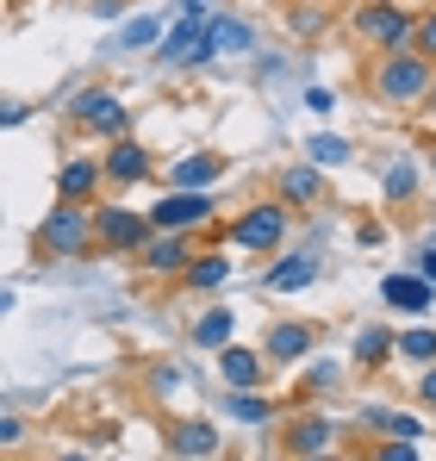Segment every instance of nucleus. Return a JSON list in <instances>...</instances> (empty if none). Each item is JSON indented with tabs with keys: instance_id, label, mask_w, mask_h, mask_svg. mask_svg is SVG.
Instances as JSON below:
<instances>
[{
	"instance_id": "c9c22d12",
	"label": "nucleus",
	"mask_w": 436,
	"mask_h": 461,
	"mask_svg": "<svg viewBox=\"0 0 436 461\" xmlns=\"http://www.w3.org/2000/svg\"><path fill=\"white\" fill-rule=\"evenodd\" d=\"M431 168H436V156H431Z\"/></svg>"
},
{
	"instance_id": "dca6fc26",
	"label": "nucleus",
	"mask_w": 436,
	"mask_h": 461,
	"mask_svg": "<svg viewBox=\"0 0 436 461\" xmlns=\"http://www.w3.org/2000/svg\"><path fill=\"white\" fill-rule=\"evenodd\" d=\"M312 275H318V262H312V256H287V262H275L268 287H275V294H293V287H305Z\"/></svg>"
},
{
	"instance_id": "b1692460",
	"label": "nucleus",
	"mask_w": 436,
	"mask_h": 461,
	"mask_svg": "<svg viewBox=\"0 0 436 461\" xmlns=\"http://www.w3.org/2000/svg\"><path fill=\"white\" fill-rule=\"evenodd\" d=\"M224 275H231V262H224V256H200V262L187 268V281H194V287H218Z\"/></svg>"
},
{
	"instance_id": "7c9ffc66",
	"label": "nucleus",
	"mask_w": 436,
	"mask_h": 461,
	"mask_svg": "<svg viewBox=\"0 0 436 461\" xmlns=\"http://www.w3.org/2000/svg\"><path fill=\"white\" fill-rule=\"evenodd\" d=\"M424 281H431V287H436V249H431V256H424Z\"/></svg>"
},
{
	"instance_id": "393cba45",
	"label": "nucleus",
	"mask_w": 436,
	"mask_h": 461,
	"mask_svg": "<svg viewBox=\"0 0 436 461\" xmlns=\"http://www.w3.org/2000/svg\"><path fill=\"white\" fill-rule=\"evenodd\" d=\"M399 356H412V362H436V330H405V337H399Z\"/></svg>"
},
{
	"instance_id": "f704fd0d",
	"label": "nucleus",
	"mask_w": 436,
	"mask_h": 461,
	"mask_svg": "<svg viewBox=\"0 0 436 461\" xmlns=\"http://www.w3.org/2000/svg\"><path fill=\"white\" fill-rule=\"evenodd\" d=\"M63 461H87V456H63Z\"/></svg>"
},
{
	"instance_id": "f257e3e1",
	"label": "nucleus",
	"mask_w": 436,
	"mask_h": 461,
	"mask_svg": "<svg viewBox=\"0 0 436 461\" xmlns=\"http://www.w3.org/2000/svg\"><path fill=\"white\" fill-rule=\"evenodd\" d=\"M94 243H100V225H94L81 206H69V200L38 225V249H50V256H87Z\"/></svg>"
},
{
	"instance_id": "9d476101",
	"label": "nucleus",
	"mask_w": 436,
	"mask_h": 461,
	"mask_svg": "<svg viewBox=\"0 0 436 461\" xmlns=\"http://www.w3.org/2000/svg\"><path fill=\"white\" fill-rule=\"evenodd\" d=\"M100 175H106V168H100L94 156H75V162H63V175H57V194H63L69 206H81V200L100 187Z\"/></svg>"
},
{
	"instance_id": "412c9836",
	"label": "nucleus",
	"mask_w": 436,
	"mask_h": 461,
	"mask_svg": "<svg viewBox=\"0 0 436 461\" xmlns=\"http://www.w3.org/2000/svg\"><path fill=\"white\" fill-rule=\"evenodd\" d=\"M224 411H231L237 424H262V418H268V399H256L250 386H237V393L224 399Z\"/></svg>"
},
{
	"instance_id": "2eb2a0df",
	"label": "nucleus",
	"mask_w": 436,
	"mask_h": 461,
	"mask_svg": "<svg viewBox=\"0 0 436 461\" xmlns=\"http://www.w3.org/2000/svg\"><path fill=\"white\" fill-rule=\"evenodd\" d=\"M281 194H287L293 206H318V200H324V181H318L312 168H287V175H281Z\"/></svg>"
},
{
	"instance_id": "4468645a",
	"label": "nucleus",
	"mask_w": 436,
	"mask_h": 461,
	"mask_svg": "<svg viewBox=\"0 0 436 461\" xmlns=\"http://www.w3.org/2000/svg\"><path fill=\"white\" fill-rule=\"evenodd\" d=\"M144 262L156 275H175V268H194V249H187V237H156Z\"/></svg>"
},
{
	"instance_id": "f8f14e48",
	"label": "nucleus",
	"mask_w": 436,
	"mask_h": 461,
	"mask_svg": "<svg viewBox=\"0 0 436 461\" xmlns=\"http://www.w3.org/2000/svg\"><path fill=\"white\" fill-rule=\"evenodd\" d=\"M312 343H318V330H312V324H275V330H268L275 362H305V356H312Z\"/></svg>"
},
{
	"instance_id": "4be33fe9",
	"label": "nucleus",
	"mask_w": 436,
	"mask_h": 461,
	"mask_svg": "<svg viewBox=\"0 0 436 461\" xmlns=\"http://www.w3.org/2000/svg\"><path fill=\"white\" fill-rule=\"evenodd\" d=\"M175 449H181V456H213L218 449L213 424H181V430H175Z\"/></svg>"
},
{
	"instance_id": "aec40b11",
	"label": "nucleus",
	"mask_w": 436,
	"mask_h": 461,
	"mask_svg": "<svg viewBox=\"0 0 436 461\" xmlns=\"http://www.w3.org/2000/svg\"><path fill=\"white\" fill-rule=\"evenodd\" d=\"M218 368H224V381H231V386H256V375H262V362H256L250 349H224Z\"/></svg>"
},
{
	"instance_id": "6ab92c4d",
	"label": "nucleus",
	"mask_w": 436,
	"mask_h": 461,
	"mask_svg": "<svg viewBox=\"0 0 436 461\" xmlns=\"http://www.w3.org/2000/svg\"><path fill=\"white\" fill-rule=\"evenodd\" d=\"M218 168H224L218 156H181L175 162V181L181 187H206V181H218Z\"/></svg>"
},
{
	"instance_id": "39448f33",
	"label": "nucleus",
	"mask_w": 436,
	"mask_h": 461,
	"mask_svg": "<svg viewBox=\"0 0 436 461\" xmlns=\"http://www.w3.org/2000/svg\"><path fill=\"white\" fill-rule=\"evenodd\" d=\"M94 225H100V249H150V225L125 206H106Z\"/></svg>"
},
{
	"instance_id": "6e6552de",
	"label": "nucleus",
	"mask_w": 436,
	"mask_h": 461,
	"mask_svg": "<svg viewBox=\"0 0 436 461\" xmlns=\"http://www.w3.org/2000/svg\"><path fill=\"white\" fill-rule=\"evenodd\" d=\"M200 57H213V44H206V25H200V13H187L168 38H162V63H200Z\"/></svg>"
},
{
	"instance_id": "ddd939ff",
	"label": "nucleus",
	"mask_w": 436,
	"mask_h": 461,
	"mask_svg": "<svg viewBox=\"0 0 436 461\" xmlns=\"http://www.w3.org/2000/svg\"><path fill=\"white\" fill-rule=\"evenodd\" d=\"M106 175H113V181H125V187H132V181H144V175H150V150H138L132 138H119V144L106 150Z\"/></svg>"
},
{
	"instance_id": "c85d7f7f",
	"label": "nucleus",
	"mask_w": 436,
	"mask_h": 461,
	"mask_svg": "<svg viewBox=\"0 0 436 461\" xmlns=\"http://www.w3.org/2000/svg\"><path fill=\"white\" fill-rule=\"evenodd\" d=\"M374 461H418V449L399 437V443H386V449H374Z\"/></svg>"
},
{
	"instance_id": "5701e85b",
	"label": "nucleus",
	"mask_w": 436,
	"mask_h": 461,
	"mask_svg": "<svg viewBox=\"0 0 436 461\" xmlns=\"http://www.w3.org/2000/svg\"><path fill=\"white\" fill-rule=\"evenodd\" d=\"M393 349H399V343H393L386 330H362V343H356V362H362V368H380Z\"/></svg>"
},
{
	"instance_id": "c756f323",
	"label": "nucleus",
	"mask_w": 436,
	"mask_h": 461,
	"mask_svg": "<svg viewBox=\"0 0 436 461\" xmlns=\"http://www.w3.org/2000/svg\"><path fill=\"white\" fill-rule=\"evenodd\" d=\"M418 50H424V57H436V13H424V19H418Z\"/></svg>"
},
{
	"instance_id": "20e7f679",
	"label": "nucleus",
	"mask_w": 436,
	"mask_h": 461,
	"mask_svg": "<svg viewBox=\"0 0 436 461\" xmlns=\"http://www.w3.org/2000/svg\"><path fill=\"white\" fill-rule=\"evenodd\" d=\"M69 119H75V125L106 131V138H119V131H125V106H119L106 87H81V94L69 100Z\"/></svg>"
},
{
	"instance_id": "cd10ccee",
	"label": "nucleus",
	"mask_w": 436,
	"mask_h": 461,
	"mask_svg": "<svg viewBox=\"0 0 436 461\" xmlns=\"http://www.w3.org/2000/svg\"><path fill=\"white\" fill-rule=\"evenodd\" d=\"M386 194H393V200H405V194H412V168H405V162H399V168H386Z\"/></svg>"
},
{
	"instance_id": "9b49d317",
	"label": "nucleus",
	"mask_w": 436,
	"mask_h": 461,
	"mask_svg": "<svg viewBox=\"0 0 436 461\" xmlns=\"http://www.w3.org/2000/svg\"><path fill=\"white\" fill-rule=\"evenodd\" d=\"M380 294H386V306H399V312H424L436 300V287L424 281V275H386Z\"/></svg>"
},
{
	"instance_id": "f03ea898",
	"label": "nucleus",
	"mask_w": 436,
	"mask_h": 461,
	"mask_svg": "<svg viewBox=\"0 0 436 461\" xmlns=\"http://www.w3.org/2000/svg\"><path fill=\"white\" fill-rule=\"evenodd\" d=\"M374 94L380 100H418V94H431V69H424V57H386L380 63V76H374Z\"/></svg>"
},
{
	"instance_id": "f3484780",
	"label": "nucleus",
	"mask_w": 436,
	"mask_h": 461,
	"mask_svg": "<svg viewBox=\"0 0 436 461\" xmlns=\"http://www.w3.org/2000/svg\"><path fill=\"white\" fill-rule=\"evenodd\" d=\"M224 343H231V312L213 306L200 324H194V349H224Z\"/></svg>"
},
{
	"instance_id": "a211bd4d",
	"label": "nucleus",
	"mask_w": 436,
	"mask_h": 461,
	"mask_svg": "<svg viewBox=\"0 0 436 461\" xmlns=\"http://www.w3.org/2000/svg\"><path fill=\"white\" fill-rule=\"evenodd\" d=\"M206 44H213V57L218 50H250V25L243 19H213L206 25Z\"/></svg>"
},
{
	"instance_id": "423d86ee",
	"label": "nucleus",
	"mask_w": 436,
	"mask_h": 461,
	"mask_svg": "<svg viewBox=\"0 0 436 461\" xmlns=\"http://www.w3.org/2000/svg\"><path fill=\"white\" fill-rule=\"evenodd\" d=\"M243 249H275L281 237H287V212L281 206H256V212H243L237 219V230H231Z\"/></svg>"
},
{
	"instance_id": "1a4fd4ad",
	"label": "nucleus",
	"mask_w": 436,
	"mask_h": 461,
	"mask_svg": "<svg viewBox=\"0 0 436 461\" xmlns=\"http://www.w3.org/2000/svg\"><path fill=\"white\" fill-rule=\"evenodd\" d=\"M331 443H337V424H331V418H293V424H287V449L299 461H305V456H324Z\"/></svg>"
},
{
	"instance_id": "0eeeda50",
	"label": "nucleus",
	"mask_w": 436,
	"mask_h": 461,
	"mask_svg": "<svg viewBox=\"0 0 436 461\" xmlns=\"http://www.w3.org/2000/svg\"><path fill=\"white\" fill-rule=\"evenodd\" d=\"M206 219H213V200H206L200 187H194V194L181 187V194H168V200L156 206V225L162 230H187V225H206Z\"/></svg>"
},
{
	"instance_id": "2f4dec72",
	"label": "nucleus",
	"mask_w": 436,
	"mask_h": 461,
	"mask_svg": "<svg viewBox=\"0 0 436 461\" xmlns=\"http://www.w3.org/2000/svg\"><path fill=\"white\" fill-rule=\"evenodd\" d=\"M424 399H431V405H436V368H431V375H424Z\"/></svg>"
},
{
	"instance_id": "72a5a7b5",
	"label": "nucleus",
	"mask_w": 436,
	"mask_h": 461,
	"mask_svg": "<svg viewBox=\"0 0 436 461\" xmlns=\"http://www.w3.org/2000/svg\"><path fill=\"white\" fill-rule=\"evenodd\" d=\"M431 106H436V81H431Z\"/></svg>"
},
{
	"instance_id": "bb28decb",
	"label": "nucleus",
	"mask_w": 436,
	"mask_h": 461,
	"mask_svg": "<svg viewBox=\"0 0 436 461\" xmlns=\"http://www.w3.org/2000/svg\"><path fill=\"white\" fill-rule=\"evenodd\" d=\"M156 38H162V32H156V19H132V25L119 32V44H125V50H138V44H156Z\"/></svg>"
},
{
	"instance_id": "473e14b6",
	"label": "nucleus",
	"mask_w": 436,
	"mask_h": 461,
	"mask_svg": "<svg viewBox=\"0 0 436 461\" xmlns=\"http://www.w3.org/2000/svg\"><path fill=\"white\" fill-rule=\"evenodd\" d=\"M305 461H343V456H331V449H324V456H305Z\"/></svg>"
},
{
	"instance_id": "a878e982",
	"label": "nucleus",
	"mask_w": 436,
	"mask_h": 461,
	"mask_svg": "<svg viewBox=\"0 0 436 461\" xmlns=\"http://www.w3.org/2000/svg\"><path fill=\"white\" fill-rule=\"evenodd\" d=\"M312 162H324V168H331V162H350V144L324 131V138H312Z\"/></svg>"
},
{
	"instance_id": "7ed1b4c3",
	"label": "nucleus",
	"mask_w": 436,
	"mask_h": 461,
	"mask_svg": "<svg viewBox=\"0 0 436 461\" xmlns=\"http://www.w3.org/2000/svg\"><path fill=\"white\" fill-rule=\"evenodd\" d=\"M356 32H362L368 44H380V50H399L405 38H418V25L393 6V0H374V6H362L356 13Z\"/></svg>"
}]
</instances>
